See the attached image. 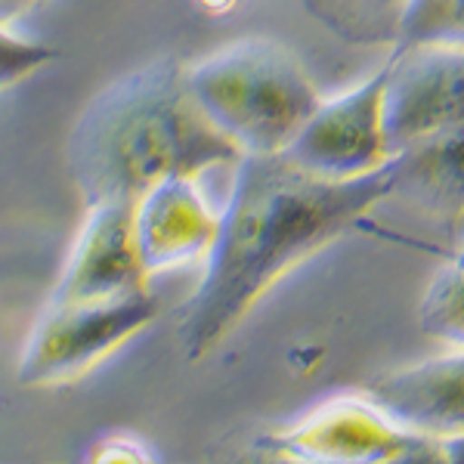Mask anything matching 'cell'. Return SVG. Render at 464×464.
<instances>
[{
    "label": "cell",
    "mask_w": 464,
    "mask_h": 464,
    "mask_svg": "<svg viewBox=\"0 0 464 464\" xmlns=\"http://www.w3.org/2000/svg\"><path fill=\"white\" fill-rule=\"evenodd\" d=\"M232 168L205 273L177 322L179 353L189 362L211 356L282 276L391 198L387 161L353 179L310 174L282 152L242 155Z\"/></svg>",
    "instance_id": "cell-1"
},
{
    "label": "cell",
    "mask_w": 464,
    "mask_h": 464,
    "mask_svg": "<svg viewBox=\"0 0 464 464\" xmlns=\"http://www.w3.org/2000/svg\"><path fill=\"white\" fill-rule=\"evenodd\" d=\"M238 159L242 152L192 100L186 65L170 56L102 87L65 143V168L84 205H133L164 177H198Z\"/></svg>",
    "instance_id": "cell-2"
},
{
    "label": "cell",
    "mask_w": 464,
    "mask_h": 464,
    "mask_svg": "<svg viewBox=\"0 0 464 464\" xmlns=\"http://www.w3.org/2000/svg\"><path fill=\"white\" fill-rule=\"evenodd\" d=\"M186 87L242 155L285 152L322 100L301 59L264 37L227 44L186 65Z\"/></svg>",
    "instance_id": "cell-3"
},
{
    "label": "cell",
    "mask_w": 464,
    "mask_h": 464,
    "mask_svg": "<svg viewBox=\"0 0 464 464\" xmlns=\"http://www.w3.org/2000/svg\"><path fill=\"white\" fill-rule=\"evenodd\" d=\"M161 304L152 288L106 301H47L19 356L22 387H63L90 375L146 332Z\"/></svg>",
    "instance_id": "cell-4"
},
{
    "label": "cell",
    "mask_w": 464,
    "mask_h": 464,
    "mask_svg": "<svg viewBox=\"0 0 464 464\" xmlns=\"http://www.w3.org/2000/svg\"><path fill=\"white\" fill-rule=\"evenodd\" d=\"M269 459L310 464H437L443 443L406 430L362 393L338 396L306 411L291 428L260 440Z\"/></svg>",
    "instance_id": "cell-5"
},
{
    "label": "cell",
    "mask_w": 464,
    "mask_h": 464,
    "mask_svg": "<svg viewBox=\"0 0 464 464\" xmlns=\"http://www.w3.org/2000/svg\"><path fill=\"white\" fill-rule=\"evenodd\" d=\"M381 93L387 152L464 121V47H393Z\"/></svg>",
    "instance_id": "cell-6"
},
{
    "label": "cell",
    "mask_w": 464,
    "mask_h": 464,
    "mask_svg": "<svg viewBox=\"0 0 464 464\" xmlns=\"http://www.w3.org/2000/svg\"><path fill=\"white\" fill-rule=\"evenodd\" d=\"M384 78L387 65H381L359 87L334 100H319L282 155L297 168L328 179H353L378 170L391 159L381 127Z\"/></svg>",
    "instance_id": "cell-7"
},
{
    "label": "cell",
    "mask_w": 464,
    "mask_h": 464,
    "mask_svg": "<svg viewBox=\"0 0 464 464\" xmlns=\"http://www.w3.org/2000/svg\"><path fill=\"white\" fill-rule=\"evenodd\" d=\"M143 288H149V273L133 242V205H87L84 227L50 291V301H106Z\"/></svg>",
    "instance_id": "cell-8"
},
{
    "label": "cell",
    "mask_w": 464,
    "mask_h": 464,
    "mask_svg": "<svg viewBox=\"0 0 464 464\" xmlns=\"http://www.w3.org/2000/svg\"><path fill=\"white\" fill-rule=\"evenodd\" d=\"M217 214L198 189V177H164L133 201V242L152 276L205 260Z\"/></svg>",
    "instance_id": "cell-9"
},
{
    "label": "cell",
    "mask_w": 464,
    "mask_h": 464,
    "mask_svg": "<svg viewBox=\"0 0 464 464\" xmlns=\"http://www.w3.org/2000/svg\"><path fill=\"white\" fill-rule=\"evenodd\" d=\"M362 396L406 430L433 440L459 437L464 433V353L381 375Z\"/></svg>",
    "instance_id": "cell-10"
},
{
    "label": "cell",
    "mask_w": 464,
    "mask_h": 464,
    "mask_svg": "<svg viewBox=\"0 0 464 464\" xmlns=\"http://www.w3.org/2000/svg\"><path fill=\"white\" fill-rule=\"evenodd\" d=\"M387 168L391 198L443 220L464 214V121L393 152Z\"/></svg>",
    "instance_id": "cell-11"
},
{
    "label": "cell",
    "mask_w": 464,
    "mask_h": 464,
    "mask_svg": "<svg viewBox=\"0 0 464 464\" xmlns=\"http://www.w3.org/2000/svg\"><path fill=\"white\" fill-rule=\"evenodd\" d=\"M406 0H301L313 19L353 47H391Z\"/></svg>",
    "instance_id": "cell-12"
},
{
    "label": "cell",
    "mask_w": 464,
    "mask_h": 464,
    "mask_svg": "<svg viewBox=\"0 0 464 464\" xmlns=\"http://www.w3.org/2000/svg\"><path fill=\"white\" fill-rule=\"evenodd\" d=\"M464 47V0H406L391 47Z\"/></svg>",
    "instance_id": "cell-13"
},
{
    "label": "cell",
    "mask_w": 464,
    "mask_h": 464,
    "mask_svg": "<svg viewBox=\"0 0 464 464\" xmlns=\"http://www.w3.org/2000/svg\"><path fill=\"white\" fill-rule=\"evenodd\" d=\"M418 325L433 341L464 347V266H449L424 291Z\"/></svg>",
    "instance_id": "cell-14"
},
{
    "label": "cell",
    "mask_w": 464,
    "mask_h": 464,
    "mask_svg": "<svg viewBox=\"0 0 464 464\" xmlns=\"http://www.w3.org/2000/svg\"><path fill=\"white\" fill-rule=\"evenodd\" d=\"M56 56L59 53L53 47L25 41V37L13 34L10 25L0 22V93H6V90L32 78V74L47 69Z\"/></svg>",
    "instance_id": "cell-15"
},
{
    "label": "cell",
    "mask_w": 464,
    "mask_h": 464,
    "mask_svg": "<svg viewBox=\"0 0 464 464\" xmlns=\"http://www.w3.org/2000/svg\"><path fill=\"white\" fill-rule=\"evenodd\" d=\"M93 461H152L155 455L143 449L137 437H130V433H118V437H106L100 446H96V452L90 455Z\"/></svg>",
    "instance_id": "cell-16"
},
{
    "label": "cell",
    "mask_w": 464,
    "mask_h": 464,
    "mask_svg": "<svg viewBox=\"0 0 464 464\" xmlns=\"http://www.w3.org/2000/svg\"><path fill=\"white\" fill-rule=\"evenodd\" d=\"M41 4H47V0H0V22L4 25H16L19 19L34 13Z\"/></svg>",
    "instance_id": "cell-17"
},
{
    "label": "cell",
    "mask_w": 464,
    "mask_h": 464,
    "mask_svg": "<svg viewBox=\"0 0 464 464\" xmlns=\"http://www.w3.org/2000/svg\"><path fill=\"white\" fill-rule=\"evenodd\" d=\"M440 443H443V461L464 464V433H459V437H449V440H440Z\"/></svg>",
    "instance_id": "cell-18"
},
{
    "label": "cell",
    "mask_w": 464,
    "mask_h": 464,
    "mask_svg": "<svg viewBox=\"0 0 464 464\" xmlns=\"http://www.w3.org/2000/svg\"><path fill=\"white\" fill-rule=\"evenodd\" d=\"M205 4V10H227V6H232V0H201Z\"/></svg>",
    "instance_id": "cell-19"
},
{
    "label": "cell",
    "mask_w": 464,
    "mask_h": 464,
    "mask_svg": "<svg viewBox=\"0 0 464 464\" xmlns=\"http://www.w3.org/2000/svg\"><path fill=\"white\" fill-rule=\"evenodd\" d=\"M455 264H459V266H464V251L459 254V260H455Z\"/></svg>",
    "instance_id": "cell-20"
}]
</instances>
